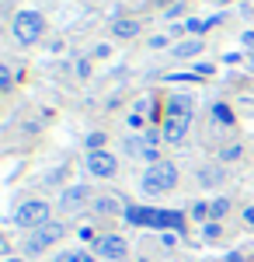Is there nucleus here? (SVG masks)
Listing matches in <instances>:
<instances>
[{
  "instance_id": "nucleus-1",
  "label": "nucleus",
  "mask_w": 254,
  "mask_h": 262,
  "mask_svg": "<svg viewBox=\"0 0 254 262\" xmlns=\"http://www.w3.org/2000/svg\"><path fill=\"white\" fill-rule=\"evenodd\" d=\"M192 116H195V101L188 98V95H174V98H167L164 122H160V137H164L167 143H177L185 133H188Z\"/></svg>"
},
{
  "instance_id": "nucleus-2",
  "label": "nucleus",
  "mask_w": 254,
  "mask_h": 262,
  "mask_svg": "<svg viewBox=\"0 0 254 262\" xmlns=\"http://www.w3.org/2000/svg\"><path fill=\"white\" fill-rule=\"evenodd\" d=\"M125 221L136 224V227H171V231H181V227H185L181 213H167V210H146V206H129V210H125Z\"/></svg>"
},
{
  "instance_id": "nucleus-3",
  "label": "nucleus",
  "mask_w": 254,
  "mask_h": 262,
  "mask_svg": "<svg viewBox=\"0 0 254 262\" xmlns=\"http://www.w3.org/2000/svg\"><path fill=\"white\" fill-rule=\"evenodd\" d=\"M143 192L146 196H160V192H167V189H174L177 185V168L171 161H157L146 168V175H143Z\"/></svg>"
},
{
  "instance_id": "nucleus-4",
  "label": "nucleus",
  "mask_w": 254,
  "mask_h": 262,
  "mask_svg": "<svg viewBox=\"0 0 254 262\" xmlns=\"http://www.w3.org/2000/svg\"><path fill=\"white\" fill-rule=\"evenodd\" d=\"M59 238H63V224H42V227H35V231H32V234H28V242H24V255H42V252H45V248H49V245L53 242H59Z\"/></svg>"
},
{
  "instance_id": "nucleus-5",
  "label": "nucleus",
  "mask_w": 254,
  "mask_h": 262,
  "mask_svg": "<svg viewBox=\"0 0 254 262\" xmlns=\"http://www.w3.org/2000/svg\"><path fill=\"white\" fill-rule=\"evenodd\" d=\"M14 224L18 227H28V231H35L42 224H49V203L42 200H28L18 206V213H14Z\"/></svg>"
},
{
  "instance_id": "nucleus-6",
  "label": "nucleus",
  "mask_w": 254,
  "mask_h": 262,
  "mask_svg": "<svg viewBox=\"0 0 254 262\" xmlns=\"http://www.w3.org/2000/svg\"><path fill=\"white\" fill-rule=\"evenodd\" d=\"M14 39L21 46H32V42L42 39V14L39 11H21L14 18Z\"/></svg>"
},
{
  "instance_id": "nucleus-7",
  "label": "nucleus",
  "mask_w": 254,
  "mask_h": 262,
  "mask_svg": "<svg viewBox=\"0 0 254 262\" xmlns=\"http://www.w3.org/2000/svg\"><path fill=\"white\" fill-rule=\"evenodd\" d=\"M115 158L108 154V150H91L87 154V171L91 175H98V179H108V175H115Z\"/></svg>"
},
{
  "instance_id": "nucleus-8",
  "label": "nucleus",
  "mask_w": 254,
  "mask_h": 262,
  "mask_svg": "<svg viewBox=\"0 0 254 262\" xmlns=\"http://www.w3.org/2000/svg\"><path fill=\"white\" fill-rule=\"evenodd\" d=\"M94 248H98L101 259H125V252H129L118 234H101L98 242H94Z\"/></svg>"
},
{
  "instance_id": "nucleus-9",
  "label": "nucleus",
  "mask_w": 254,
  "mask_h": 262,
  "mask_svg": "<svg viewBox=\"0 0 254 262\" xmlns=\"http://www.w3.org/2000/svg\"><path fill=\"white\" fill-rule=\"evenodd\" d=\"M87 196H91V192H87V185H70V189L59 196V210H77V206H84Z\"/></svg>"
},
{
  "instance_id": "nucleus-10",
  "label": "nucleus",
  "mask_w": 254,
  "mask_h": 262,
  "mask_svg": "<svg viewBox=\"0 0 254 262\" xmlns=\"http://www.w3.org/2000/svg\"><path fill=\"white\" fill-rule=\"evenodd\" d=\"M94 213H101V217H108V213H122V203H118L115 196H101V200H94Z\"/></svg>"
},
{
  "instance_id": "nucleus-11",
  "label": "nucleus",
  "mask_w": 254,
  "mask_h": 262,
  "mask_svg": "<svg viewBox=\"0 0 254 262\" xmlns=\"http://www.w3.org/2000/svg\"><path fill=\"white\" fill-rule=\"evenodd\" d=\"M112 32H115L118 39H133V35H139V21H133V18L115 21V25H112Z\"/></svg>"
},
{
  "instance_id": "nucleus-12",
  "label": "nucleus",
  "mask_w": 254,
  "mask_h": 262,
  "mask_svg": "<svg viewBox=\"0 0 254 262\" xmlns=\"http://www.w3.org/2000/svg\"><path fill=\"white\" fill-rule=\"evenodd\" d=\"M198 53H202V42H198V39H188V42H181V46H174V56H181V60L198 56Z\"/></svg>"
},
{
  "instance_id": "nucleus-13",
  "label": "nucleus",
  "mask_w": 254,
  "mask_h": 262,
  "mask_svg": "<svg viewBox=\"0 0 254 262\" xmlns=\"http://www.w3.org/2000/svg\"><path fill=\"white\" fill-rule=\"evenodd\" d=\"M213 116H216V122H223V126H234V112H230V105H223V101L213 105Z\"/></svg>"
},
{
  "instance_id": "nucleus-14",
  "label": "nucleus",
  "mask_w": 254,
  "mask_h": 262,
  "mask_svg": "<svg viewBox=\"0 0 254 262\" xmlns=\"http://www.w3.org/2000/svg\"><path fill=\"white\" fill-rule=\"evenodd\" d=\"M56 262H94L87 252H63V255H56Z\"/></svg>"
},
{
  "instance_id": "nucleus-15",
  "label": "nucleus",
  "mask_w": 254,
  "mask_h": 262,
  "mask_svg": "<svg viewBox=\"0 0 254 262\" xmlns=\"http://www.w3.org/2000/svg\"><path fill=\"white\" fill-rule=\"evenodd\" d=\"M198 182H202V185H216V182H219V171H216V168H202V171H198Z\"/></svg>"
},
{
  "instance_id": "nucleus-16",
  "label": "nucleus",
  "mask_w": 254,
  "mask_h": 262,
  "mask_svg": "<svg viewBox=\"0 0 254 262\" xmlns=\"http://www.w3.org/2000/svg\"><path fill=\"white\" fill-rule=\"evenodd\" d=\"M226 210H230V203H226V200H213V203H209V217H223Z\"/></svg>"
},
{
  "instance_id": "nucleus-17",
  "label": "nucleus",
  "mask_w": 254,
  "mask_h": 262,
  "mask_svg": "<svg viewBox=\"0 0 254 262\" xmlns=\"http://www.w3.org/2000/svg\"><path fill=\"white\" fill-rule=\"evenodd\" d=\"M11 84H14L11 70H7V67H0V91H11Z\"/></svg>"
},
{
  "instance_id": "nucleus-18",
  "label": "nucleus",
  "mask_w": 254,
  "mask_h": 262,
  "mask_svg": "<svg viewBox=\"0 0 254 262\" xmlns=\"http://www.w3.org/2000/svg\"><path fill=\"white\" fill-rule=\"evenodd\" d=\"M219 158H223V161H234V158H240V147H237V143H230V147H226Z\"/></svg>"
},
{
  "instance_id": "nucleus-19",
  "label": "nucleus",
  "mask_w": 254,
  "mask_h": 262,
  "mask_svg": "<svg viewBox=\"0 0 254 262\" xmlns=\"http://www.w3.org/2000/svg\"><path fill=\"white\" fill-rule=\"evenodd\" d=\"M192 213H195V221H202V217H209V206H206V203H195Z\"/></svg>"
},
{
  "instance_id": "nucleus-20",
  "label": "nucleus",
  "mask_w": 254,
  "mask_h": 262,
  "mask_svg": "<svg viewBox=\"0 0 254 262\" xmlns=\"http://www.w3.org/2000/svg\"><path fill=\"white\" fill-rule=\"evenodd\" d=\"M101 143H105V137H101V133H91V137H87V147H91V150H98Z\"/></svg>"
},
{
  "instance_id": "nucleus-21",
  "label": "nucleus",
  "mask_w": 254,
  "mask_h": 262,
  "mask_svg": "<svg viewBox=\"0 0 254 262\" xmlns=\"http://www.w3.org/2000/svg\"><path fill=\"white\" fill-rule=\"evenodd\" d=\"M77 74H80V77H87V74H91V63L80 60V63H77Z\"/></svg>"
},
{
  "instance_id": "nucleus-22",
  "label": "nucleus",
  "mask_w": 254,
  "mask_h": 262,
  "mask_svg": "<svg viewBox=\"0 0 254 262\" xmlns=\"http://www.w3.org/2000/svg\"><path fill=\"white\" fill-rule=\"evenodd\" d=\"M129 126H136V129H143V116H139V112H133V116H129Z\"/></svg>"
},
{
  "instance_id": "nucleus-23",
  "label": "nucleus",
  "mask_w": 254,
  "mask_h": 262,
  "mask_svg": "<svg viewBox=\"0 0 254 262\" xmlns=\"http://www.w3.org/2000/svg\"><path fill=\"white\" fill-rule=\"evenodd\" d=\"M206 238H219V224H209L206 227Z\"/></svg>"
},
{
  "instance_id": "nucleus-24",
  "label": "nucleus",
  "mask_w": 254,
  "mask_h": 262,
  "mask_svg": "<svg viewBox=\"0 0 254 262\" xmlns=\"http://www.w3.org/2000/svg\"><path fill=\"white\" fill-rule=\"evenodd\" d=\"M244 221H247V224H254V206H247V210H244Z\"/></svg>"
},
{
  "instance_id": "nucleus-25",
  "label": "nucleus",
  "mask_w": 254,
  "mask_h": 262,
  "mask_svg": "<svg viewBox=\"0 0 254 262\" xmlns=\"http://www.w3.org/2000/svg\"><path fill=\"white\" fill-rule=\"evenodd\" d=\"M244 46H254V32H247V35H244Z\"/></svg>"
},
{
  "instance_id": "nucleus-26",
  "label": "nucleus",
  "mask_w": 254,
  "mask_h": 262,
  "mask_svg": "<svg viewBox=\"0 0 254 262\" xmlns=\"http://www.w3.org/2000/svg\"><path fill=\"white\" fill-rule=\"evenodd\" d=\"M247 70H251V74H254V53H251V56H247Z\"/></svg>"
},
{
  "instance_id": "nucleus-27",
  "label": "nucleus",
  "mask_w": 254,
  "mask_h": 262,
  "mask_svg": "<svg viewBox=\"0 0 254 262\" xmlns=\"http://www.w3.org/2000/svg\"><path fill=\"white\" fill-rule=\"evenodd\" d=\"M7 262H21V259H7Z\"/></svg>"
},
{
  "instance_id": "nucleus-28",
  "label": "nucleus",
  "mask_w": 254,
  "mask_h": 262,
  "mask_svg": "<svg viewBox=\"0 0 254 262\" xmlns=\"http://www.w3.org/2000/svg\"><path fill=\"white\" fill-rule=\"evenodd\" d=\"M139 262H150V259H139Z\"/></svg>"
},
{
  "instance_id": "nucleus-29",
  "label": "nucleus",
  "mask_w": 254,
  "mask_h": 262,
  "mask_svg": "<svg viewBox=\"0 0 254 262\" xmlns=\"http://www.w3.org/2000/svg\"><path fill=\"white\" fill-rule=\"evenodd\" d=\"M209 262H213V259H209Z\"/></svg>"
}]
</instances>
